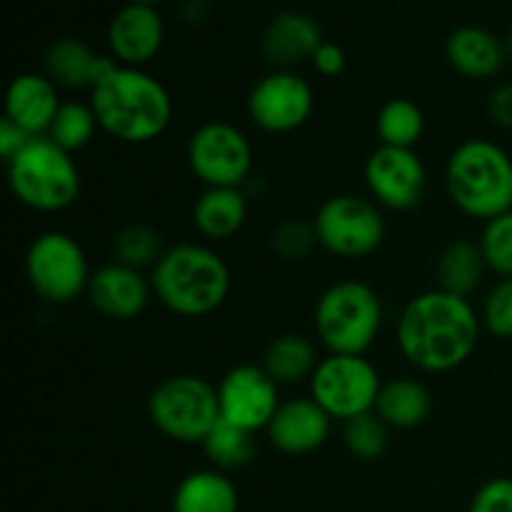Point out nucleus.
I'll return each instance as SVG.
<instances>
[{
    "label": "nucleus",
    "mask_w": 512,
    "mask_h": 512,
    "mask_svg": "<svg viewBox=\"0 0 512 512\" xmlns=\"http://www.w3.org/2000/svg\"><path fill=\"white\" fill-rule=\"evenodd\" d=\"M483 318L470 298L433 288L415 295L395 328L398 350L423 373H450L468 363L480 343Z\"/></svg>",
    "instance_id": "f257e3e1"
},
{
    "label": "nucleus",
    "mask_w": 512,
    "mask_h": 512,
    "mask_svg": "<svg viewBox=\"0 0 512 512\" xmlns=\"http://www.w3.org/2000/svg\"><path fill=\"white\" fill-rule=\"evenodd\" d=\"M90 105L103 133L120 143L158 140L173 120V98L155 75L118 65L90 90Z\"/></svg>",
    "instance_id": "f03ea898"
},
{
    "label": "nucleus",
    "mask_w": 512,
    "mask_h": 512,
    "mask_svg": "<svg viewBox=\"0 0 512 512\" xmlns=\"http://www.w3.org/2000/svg\"><path fill=\"white\" fill-rule=\"evenodd\" d=\"M153 293L180 318H205L228 300L230 268L218 250L203 243H180L165 250L150 270Z\"/></svg>",
    "instance_id": "7ed1b4c3"
},
{
    "label": "nucleus",
    "mask_w": 512,
    "mask_h": 512,
    "mask_svg": "<svg viewBox=\"0 0 512 512\" xmlns=\"http://www.w3.org/2000/svg\"><path fill=\"white\" fill-rule=\"evenodd\" d=\"M445 188L463 215L498 218L512 210V158L503 145L473 138L453 150L445 168Z\"/></svg>",
    "instance_id": "20e7f679"
},
{
    "label": "nucleus",
    "mask_w": 512,
    "mask_h": 512,
    "mask_svg": "<svg viewBox=\"0 0 512 512\" xmlns=\"http://www.w3.org/2000/svg\"><path fill=\"white\" fill-rule=\"evenodd\" d=\"M5 165L13 198L35 213H63L78 203L83 193L75 158L45 135L30 140Z\"/></svg>",
    "instance_id": "39448f33"
},
{
    "label": "nucleus",
    "mask_w": 512,
    "mask_h": 512,
    "mask_svg": "<svg viewBox=\"0 0 512 512\" xmlns=\"http://www.w3.org/2000/svg\"><path fill=\"white\" fill-rule=\"evenodd\" d=\"M313 320L328 353L365 355L383 328V300L363 280H340L323 290Z\"/></svg>",
    "instance_id": "423d86ee"
},
{
    "label": "nucleus",
    "mask_w": 512,
    "mask_h": 512,
    "mask_svg": "<svg viewBox=\"0 0 512 512\" xmlns=\"http://www.w3.org/2000/svg\"><path fill=\"white\" fill-rule=\"evenodd\" d=\"M148 415L173 443L203 445L220 420L218 388L200 375H170L150 393Z\"/></svg>",
    "instance_id": "0eeeda50"
},
{
    "label": "nucleus",
    "mask_w": 512,
    "mask_h": 512,
    "mask_svg": "<svg viewBox=\"0 0 512 512\" xmlns=\"http://www.w3.org/2000/svg\"><path fill=\"white\" fill-rule=\"evenodd\" d=\"M25 275L43 303L70 305L88 293V255L73 235L63 230L40 233L25 253Z\"/></svg>",
    "instance_id": "6e6552de"
},
{
    "label": "nucleus",
    "mask_w": 512,
    "mask_h": 512,
    "mask_svg": "<svg viewBox=\"0 0 512 512\" xmlns=\"http://www.w3.org/2000/svg\"><path fill=\"white\" fill-rule=\"evenodd\" d=\"M318 245L335 258L360 260L373 255L385 240V218L373 198L333 195L313 218Z\"/></svg>",
    "instance_id": "1a4fd4ad"
},
{
    "label": "nucleus",
    "mask_w": 512,
    "mask_h": 512,
    "mask_svg": "<svg viewBox=\"0 0 512 512\" xmlns=\"http://www.w3.org/2000/svg\"><path fill=\"white\" fill-rule=\"evenodd\" d=\"M310 383V398L333 420L358 418L373 413L378 403L380 380L378 368L365 355H335L320 358Z\"/></svg>",
    "instance_id": "9d476101"
},
{
    "label": "nucleus",
    "mask_w": 512,
    "mask_h": 512,
    "mask_svg": "<svg viewBox=\"0 0 512 512\" xmlns=\"http://www.w3.org/2000/svg\"><path fill=\"white\" fill-rule=\"evenodd\" d=\"M188 168L205 188H243L253 170V145L238 125L210 120L190 135Z\"/></svg>",
    "instance_id": "9b49d317"
},
{
    "label": "nucleus",
    "mask_w": 512,
    "mask_h": 512,
    "mask_svg": "<svg viewBox=\"0 0 512 512\" xmlns=\"http://www.w3.org/2000/svg\"><path fill=\"white\" fill-rule=\"evenodd\" d=\"M315 108L308 80L295 70H273L253 85L248 95V115L265 133H293L303 128Z\"/></svg>",
    "instance_id": "f8f14e48"
},
{
    "label": "nucleus",
    "mask_w": 512,
    "mask_h": 512,
    "mask_svg": "<svg viewBox=\"0 0 512 512\" xmlns=\"http://www.w3.org/2000/svg\"><path fill=\"white\" fill-rule=\"evenodd\" d=\"M365 185L380 208L408 213L423 203L428 170L415 150L378 145L365 160Z\"/></svg>",
    "instance_id": "ddd939ff"
},
{
    "label": "nucleus",
    "mask_w": 512,
    "mask_h": 512,
    "mask_svg": "<svg viewBox=\"0 0 512 512\" xmlns=\"http://www.w3.org/2000/svg\"><path fill=\"white\" fill-rule=\"evenodd\" d=\"M220 418L238 428L260 433L280 408V385L263 370V365L243 363L230 368L218 383Z\"/></svg>",
    "instance_id": "4468645a"
},
{
    "label": "nucleus",
    "mask_w": 512,
    "mask_h": 512,
    "mask_svg": "<svg viewBox=\"0 0 512 512\" xmlns=\"http://www.w3.org/2000/svg\"><path fill=\"white\" fill-rule=\"evenodd\" d=\"M85 295H88L95 313L110 320H120V323L140 318L148 310L150 300L155 298L150 275L115 263V260L93 270Z\"/></svg>",
    "instance_id": "2eb2a0df"
},
{
    "label": "nucleus",
    "mask_w": 512,
    "mask_h": 512,
    "mask_svg": "<svg viewBox=\"0 0 512 512\" xmlns=\"http://www.w3.org/2000/svg\"><path fill=\"white\" fill-rule=\"evenodd\" d=\"M165 43L163 15L155 5L128 3L110 18L108 48L120 65L143 68Z\"/></svg>",
    "instance_id": "dca6fc26"
},
{
    "label": "nucleus",
    "mask_w": 512,
    "mask_h": 512,
    "mask_svg": "<svg viewBox=\"0 0 512 512\" xmlns=\"http://www.w3.org/2000/svg\"><path fill=\"white\" fill-rule=\"evenodd\" d=\"M333 430V418L313 398L283 400L268 425V440L278 453L303 458L323 448Z\"/></svg>",
    "instance_id": "f3484780"
},
{
    "label": "nucleus",
    "mask_w": 512,
    "mask_h": 512,
    "mask_svg": "<svg viewBox=\"0 0 512 512\" xmlns=\"http://www.w3.org/2000/svg\"><path fill=\"white\" fill-rule=\"evenodd\" d=\"M323 40L318 20L300 10H283L265 28L263 53L275 70H295L313 60Z\"/></svg>",
    "instance_id": "a211bd4d"
},
{
    "label": "nucleus",
    "mask_w": 512,
    "mask_h": 512,
    "mask_svg": "<svg viewBox=\"0 0 512 512\" xmlns=\"http://www.w3.org/2000/svg\"><path fill=\"white\" fill-rule=\"evenodd\" d=\"M58 90V85L45 73H20L5 93V118L13 120L33 138L48 135L63 105Z\"/></svg>",
    "instance_id": "6ab92c4d"
},
{
    "label": "nucleus",
    "mask_w": 512,
    "mask_h": 512,
    "mask_svg": "<svg viewBox=\"0 0 512 512\" xmlns=\"http://www.w3.org/2000/svg\"><path fill=\"white\" fill-rule=\"evenodd\" d=\"M43 65L45 75H48L58 88L93 90V85L98 83V80H103L110 70L118 68L120 63L113 55H98L85 40L58 38L48 45V50H45Z\"/></svg>",
    "instance_id": "aec40b11"
},
{
    "label": "nucleus",
    "mask_w": 512,
    "mask_h": 512,
    "mask_svg": "<svg viewBox=\"0 0 512 512\" xmlns=\"http://www.w3.org/2000/svg\"><path fill=\"white\" fill-rule=\"evenodd\" d=\"M445 55H448V63L453 65L455 73L470 80L495 78L503 70L505 58H508L503 40L490 30L480 28V25L455 28L445 43Z\"/></svg>",
    "instance_id": "412c9836"
},
{
    "label": "nucleus",
    "mask_w": 512,
    "mask_h": 512,
    "mask_svg": "<svg viewBox=\"0 0 512 512\" xmlns=\"http://www.w3.org/2000/svg\"><path fill=\"white\" fill-rule=\"evenodd\" d=\"M248 220V195L243 188H205L193 203V225L203 238L228 240Z\"/></svg>",
    "instance_id": "4be33fe9"
},
{
    "label": "nucleus",
    "mask_w": 512,
    "mask_h": 512,
    "mask_svg": "<svg viewBox=\"0 0 512 512\" xmlns=\"http://www.w3.org/2000/svg\"><path fill=\"white\" fill-rule=\"evenodd\" d=\"M238 488L223 470H193L173 493V512H238Z\"/></svg>",
    "instance_id": "5701e85b"
},
{
    "label": "nucleus",
    "mask_w": 512,
    "mask_h": 512,
    "mask_svg": "<svg viewBox=\"0 0 512 512\" xmlns=\"http://www.w3.org/2000/svg\"><path fill=\"white\" fill-rule=\"evenodd\" d=\"M430 413H433V398L420 380L393 378L385 380L383 388H380L375 415L390 430L418 428L430 418Z\"/></svg>",
    "instance_id": "b1692460"
},
{
    "label": "nucleus",
    "mask_w": 512,
    "mask_h": 512,
    "mask_svg": "<svg viewBox=\"0 0 512 512\" xmlns=\"http://www.w3.org/2000/svg\"><path fill=\"white\" fill-rule=\"evenodd\" d=\"M320 358L315 350L313 340L298 333H285L270 340L263 350V365L265 373L283 388V385H298L303 380L313 378L315 368H318Z\"/></svg>",
    "instance_id": "393cba45"
},
{
    "label": "nucleus",
    "mask_w": 512,
    "mask_h": 512,
    "mask_svg": "<svg viewBox=\"0 0 512 512\" xmlns=\"http://www.w3.org/2000/svg\"><path fill=\"white\" fill-rule=\"evenodd\" d=\"M485 273H488V265L480 253V245L470 243V240L448 243L435 263L438 288L445 293L460 295V298H470L480 288Z\"/></svg>",
    "instance_id": "a878e982"
},
{
    "label": "nucleus",
    "mask_w": 512,
    "mask_h": 512,
    "mask_svg": "<svg viewBox=\"0 0 512 512\" xmlns=\"http://www.w3.org/2000/svg\"><path fill=\"white\" fill-rule=\"evenodd\" d=\"M375 133L380 145L390 148H410L420 143L425 133V115L418 103L410 98H393L378 110L375 118Z\"/></svg>",
    "instance_id": "bb28decb"
},
{
    "label": "nucleus",
    "mask_w": 512,
    "mask_h": 512,
    "mask_svg": "<svg viewBox=\"0 0 512 512\" xmlns=\"http://www.w3.org/2000/svg\"><path fill=\"white\" fill-rule=\"evenodd\" d=\"M205 455L215 470H240L253 463L255 458V433L238 428L220 418L215 428L210 430L203 443Z\"/></svg>",
    "instance_id": "cd10ccee"
},
{
    "label": "nucleus",
    "mask_w": 512,
    "mask_h": 512,
    "mask_svg": "<svg viewBox=\"0 0 512 512\" xmlns=\"http://www.w3.org/2000/svg\"><path fill=\"white\" fill-rule=\"evenodd\" d=\"M163 235L145 223L125 225L113 238V258L115 263L128 265L135 270H153L158 260L165 255Z\"/></svg>",
    "instance_id": "c85d7f7f"
},
{
    "label": "nucleus",
    "mask_w": 512,
    "mask_h": 512,
    "mask_svg": "<svg viewBox=\"0 0 512 512\" xmlns=\"http://www.w3.org/2000/svg\"><path fill=\"white\" fill-rule=\"evenodd\" d=\"M98 128L100 125L98 118H95L93 105L80 103V100H65L45 138H50L55 145H60V148L73 155L93 143Z\"/></svg>",
    "instance_id": "c756f323"
},
{
    "label": "nucleus",
    "mask_w": 512,
    "mask_h": 512,
    "mask_svg": "<svg viewBox=\"0 0 512 512\" xmlns=\"http://www.w3.org/2000/svg\"><path fill=\"white\" fill-rule=\"evenodd\" d=\"M345 448L350 455L358 460H378L380 455L388 450L390 443V428L383 420L373 413L358 415V418L348 420L343 430Z\"/></svg>",
    "instance_id": "7c9ffc66"
},
{
    "label": "nucleus",
    "mask_w": 512,
    "mask_h": 512,
    "mask_svg": "<svg viewBox=\"0 0 512 512\" xmlns=\"http://www.w3.org/2000/svg\"><path fill=\"white\" fill-rule=\"evenodd\" d=\"M478 245L490 273L512 278V210L485 223Z\"/></svg>",
    "instance_id": "2f4dec72"
},
{
    "label": "nucleus",
    "mask_w": 512,
    "mask_h": 512,
    "mask_svg": "<svg viewBox=\"0 0 512 512\" xmlns=\"http://www.w3.org/2000/svg\"><path fill=\"white\" fill-rule=\"evenodd\" d=\"M318 245V235H315L313 223H303L298 218L283 220L278 228L270 235V248L278 258L295 263V260H305Z\"/></svg>",
    "instance_id": "473e14b6"
},
{
    "label": "nucleus",
    "mask_w": 512,
    "mask_h": 512,
    "mask_svg": "<svg viewBox=\"0 0 512 512\" xmlns=\"http://www.w3.org/2000/svg\"><path fill=\"white\" fill-rule=\"evenodd\" d=\"M483 328L493 338L512 340V278H500L495 288L485 298L483 310Z\"/></svg>",
    "instance_id": "72a5a7b5"
},
{
    "label": "nucleus",
    "mask_w": 512,
    "mask_h": 512,
    "mask_svg": "<svg viewBox=\"0 0 512 512\" xmlns=\"http://www.w3.org/2000/svg\"><path fill=\"white\" fill-rule=\"evenodd\" d=\"M468 512H512V478H493L480 485Z\"/></svg>",
    "instance_id": "f704fd0d"
},
{
    "label": "nucleus",
    "mask_w": 512,
    "mask_h": 512,
    "mask_svg": "<svg viewBox=\"0 0 512 512\" xmlns=\"http://www.w3.org/2000/svg\"><path fill=\"white\" fill-rule=\"evenodd\" d=\"M310 63H313V68L318 70L320 75L335 78V75H340L345 70V50L340 48L338 43H333V40H323V45L315 50Z\"/></svg>",
    "instance_id": "c9c22d12"
},
{
    "label": "nucleus",
    "mask_w": 512,
    "mask_h": 512,
    "mask_svg": "<svg viewBox=\"0 0 512 512\" xmlns=\"http://www.w3.org/2000/svg\"><path fill=\"white\" fill-rule=\"evenodd\" d=\"M30 140H33V135L25 133L20 125H15L13 120H8L3 115V120H0V155H3L5 163H10Z\"/></svg>",
    "instance_id": "e433bc0d"
},
{
    "label": "nucleus",
    "mask_w": 512,
    "mask_h": 512,
    "mask_svg": "<svg viewBox=\"0 0 512 512\" xmlns=\"http://www.w3.org/2000/svg\"><path fill=\"white\" fill-rule=\"evenodd\" d=\"M488 113L495 125H500V128L512 133V83H505L493 90L488 103Z\"/></svg>",
    "instance_id": "4c0bfd02"
},
{
    "label": "nucleus",
    "mask_w": 512,
    "mask_h": 512,
    "mask_svg": "<svg viewBox=\"0 0 512 512\" xmlns=\"http://www.w3.org/2000/svg\"><path fill=\"white\" fill-rule=\"evenodd\" d=\"M505 53H508V58H512V33L505 38Z\"/></svg>",
    "instance_id": "58836bf2"
},
{
    "label": "nucleus",
    "mask_w": 512,
    "mask_h": 512,
    "mask_svg": "<svg viewBox=\"0 0 512 512\" xmlns=\"http://www.w3.org/2000/svg\"><path fill=\"white\" fill-rule=\"evenodd\" d=\"M128 3H143V5H158L160 0H128Z\"/></svg>",
    "instance_id": "ea45409f"
}]
</instances>
